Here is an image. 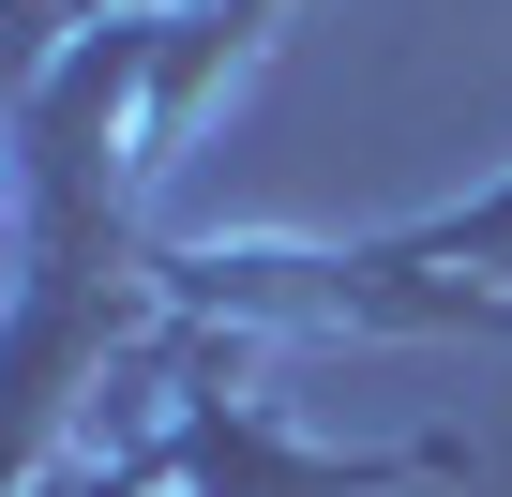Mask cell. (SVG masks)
<instances>
[{
  "mask_svg": "<svg viewBox=\"0 0 512 497\" xmlns=\"http://www.w3.org/2000/svg\"><path fill=\"white\" fill-rule=\"evenodd\" d=\"M166 317H347L362 287H512V166L452 211L362 226V241H166L151 257Z\"/></svg>",
  "mask_w": 512,
  "mask_h": 497,
  "instance_id": "cell-1",
  "label": "cell"
},
{
  "mask_svg": "<svg viewBox=\"0 0 512 497\" xmlns=\"http://www.w3.org/2000/svg\"><path fill=\"white\" fill-rule=\"evenodd\" d=\"M151 392H166V422L136 437V467H151L166 497H392V482H467V452H317V437H287L272 407H241V392L211 377L196 317H181V347L151 362Z\"/></svg>",
  "mask_w": 512,
  "mask_h": 497,
  "instance_id": "cell-2",
  "label": "cell"
}]
</instances>
